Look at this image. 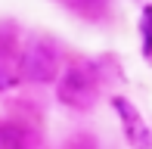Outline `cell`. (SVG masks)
<instances>
[{"label": "cell", "mask_w": 152, "mask_h": 149, "mask_svg": "<svg viewBox=\"0 0 152 149\" xmlns=\"http://www.w3.org/2000/svg\"><path fill=\"white\" fill-rule=\"evenodd\" d=\"M56 93L65 106H75V109H90L96 99V78L90 69L84 65H72L59 74L56 81Z\"/></svg>", "instance_id": "7a4b0ae2"}, {"label": "cell", "mask_w": 152, "mask_h": 149, "mask_svg": "<svg viewBox=\"0 0 152 149\" xmlns=\"http://www.w3.org/2000/svg\"><path fill=\"white\" fill-rule=\"evenodd\" d=\"M19 78L34 81V84H50L59 81V53L47 40H34L25 47L22 59H19Z\"/></svg>", "instance_id": "6da1fadb"}, {"label": "cell", "mask_w": 152, "mask_h": 149, "mask_svg": "<svg viewBox=\"0 0 152 149\" xmlns=\"http://www.w3.org/2000/svg\"><path fill=\"white\" fill-rule=\"evenodd\" d=\"M140 40H143V56L152 59V3L140 9Z\"/></svg>", "instance_id": "277c9868"}, {"label": "cell", "mask_w": 152, "mask_h": 149, "mask_svg": "<svg viewBox=\"0 0 152 149\" xmlns=\"http://www.w3.org/2000/svg\"><path fill=\"white\" fill-rule=\"evenodd\" d=\"M109 103H112V109L121 121V134L130 143V149H152V131H149L146 118L140 115V109L127 96H112Z\"/></svg>", "instance_id": "3957f363"}, {"label": "cell", "mask_w": 152, "mask_h": 149, "mask_svg": "<svg viewBox=\"0 0 152 149\" xmlns=\"http://www.w3.org/2000/svg\"><path fill=\"white\" fill-rule=\"evenodd\" d=\"M0 149H25V137L19 127H10L3 124L0 127Z\"/></svg>", "instance_id": "5b68a950"}, {"label": "cell", "mask_w": 152, "mask_h": 149, "mask_svg": "<svg viewBox=\"0 0 152 149\" xmlns=\"http://www.w3.org/2000/svg\"><path fill=\"white\" fill-rule=\"evenodd\" d=\"M12 84H16V78H12L6 69H0V90H10Z\"/></svg>", "instance_id": "8992f818"}]
</instances>
